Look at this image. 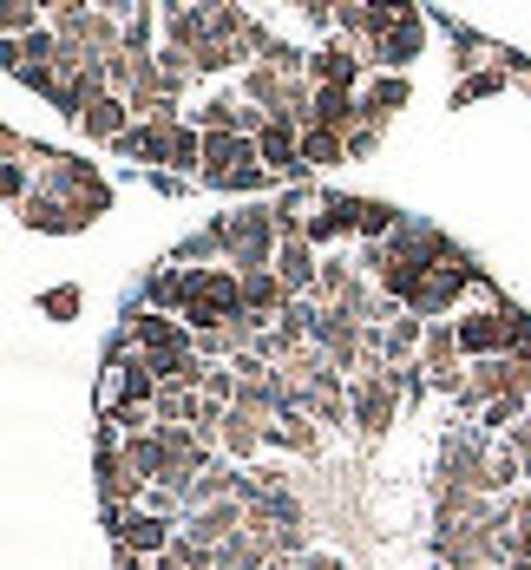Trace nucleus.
I'll list each match as a JSON object with an SVG mask.
<instances>
[{"label": "nucleus", "mask_w": 531, "mask_h": 570, "mask_svg": "<svg viewBox=\"0 0 531 570\" xmlns=\"http://www.w3.org/2000/svg\"><path fill=\"white\" fill-rule=\"evenodd\" d=\"M283 276H289V283H308V249H302V243L283 249Z\"/></svg>", "instance_id": "nucleus-1"}, {"label": "nucleus", "mask_w": 531, "mask_h": 570, "mask_svg": "<svg viewBox=\"0 0 531 570\" xmlns=\"http://www.w3.org/2000/svg\"><path fill=\"white\" fill-rule=\"evenodd\" d=\"M125 538H131V544H138V551H151V544H158V524H151V518H145V524H131V531H125Z\"/></svg>", "instance_id": "nucleus-2"}, {"label": "nucleus", "mask_w": 531, "mask_h": 570, "mask_svg": "<svg viewBox=\"0 0 531 570\" xmlns=\"http://www.w3.org/2000/svg\"><path fill=\"white\" fill-rule=\"evenodd\" d=\"M499 342V328H492V322H472L466 328V347H492Z\"/></svg>", "instance_id": "nucleus-3"}]
</instances>
